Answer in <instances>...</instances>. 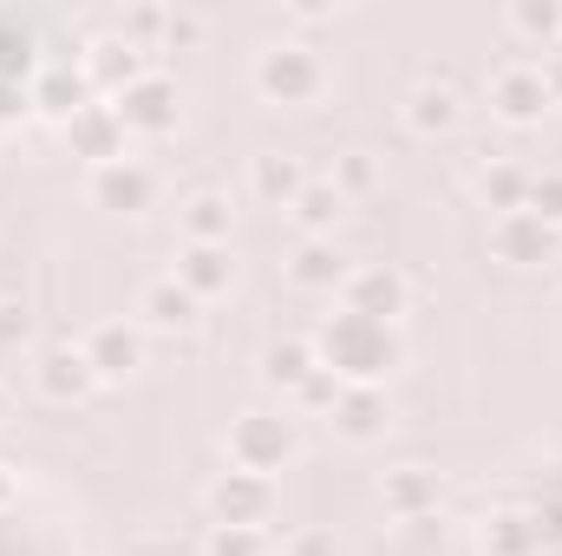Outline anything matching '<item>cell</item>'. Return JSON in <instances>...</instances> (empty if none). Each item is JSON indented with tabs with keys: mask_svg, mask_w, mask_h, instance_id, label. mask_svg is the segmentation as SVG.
Returning a JSON list of instances; mask_svg holds the SVG:
<instances>
[{
	"mask_svg": "<svg viewBox=\"0 0 562 556\" xmlns=\"http://www.w3.org/2000/svg\"><path fill=\"white\" fill-rule=\"evenodd\" d=\"M164 20H170V13H157V7H138V13H125V26H119V33H125V40H132V46L144 53V40H164Z\"/></svg>",
	"mask_w": 562,
	"mask_h": 556,
	"instance_id": "32",
	"label": "cell"
},
{
	"mask_svg": "<svg viewBox=\"0 0 562 556\" xmlns=\"http://www.w3.org/2000/svg\"><path fill=\"white\" fill-rule=\"evenodd\" d=\"M314 367H321L314 341H276V347L262 354V380H269V387H281L288 400H294V393L307 387V374H314Z\"/></svg>",
	"mask_w": 562,
	"mask_h": 556,
	"instance_id": "23",
	"label": "cell"
},
{
	"mask_svg": "<svg viewBox=\"0 0 562 556\" xmlns=\"http://www.w3.org/2000/svg\"><path fill=\"white\" fill-rule=\"evenodd\" d=\"M288 556H340V551H334V537H327V531H301V537L288 544Z\"/></svg>",
	"mask_w": 562,
	"mask_h": 556,
	"instance_id": "35",
	"label": "cell"
},
{
	"mask_svg": "<svg viewBox=\"0 0 562 556\" xmlns=\"http://www.w3.org/2000/svg\"><path fill=\"white\" fill-rule=\"evenodd\" d=\"M0 425H7V387H0Z\"/></svg>",
	"mask_w": 562,
	"mask_h": 556,
	"instance_id": "39",
	"label": "cell"
},
{
	"mask_svg": "<svg viewBox=\"0 0 562 556\" xmlns=\"http://www.w3.org/2000/svg\"><path fill=\"white\" fill-rule=\"evenodd\" d=\"M347 216V197L327 184V177H307V190L294 197V223L307 230V236H321V243H334V223Z\"/></svg>",
	"mask_w": 562,
	"mask_h": 556,
	"instance_id": "22",
	"label": "cell"
},
{
	"mask_svg": "<svg viewBox=\"0 0 562 556\" xmlns=\"http://www.w3.org/2000/svg\"><path fill=\"white\" fill-rule=\"evenodd\" d=\"M294 452H301V432H294L288 413H236V425H229V465H236V471L269 478V471H281Z\"/></svg>",
	"mask_w": 562,
	"mask_h": 556,
	"instance_id": "3",
	"label": "cell"
},
{
	"mask_svg": "<svg viewBox=\"0 0 562 556\" xmlns=\"http://www.w3.org/2000/svg\"><path fill=\"white\" fill-rule=\"evenodd\" d=\"M86 360H92L99 380H132L144 367V327H132V321H99L86 334Z\"/></svg>",
	"mask_w": 562,
	"mask_h": 556,
	"instance_id": "11",
	"label": "cell"
},
{
	"mask_svg": "<svg viewBox=\"0 0 562 556\" xmlns=\"http://www.w3.org/2000/svg\"><path fill=\"white\" fill-rule=\"evenodd\" d=\"M256 92L269 105H314L327 92V66L314 46H294V40H276L262 59H256Z\"/></svg>",
	"mask_w": 562,
	"mask_h": 556,
	"instance_id": "2",
	"label": "cell"
},
{
	"mask_svg": "<svg viewBox=\"0 0 562 556\" xmlns=\"http://www.w3.org/2000/svg\"><path fill=\"white\" fill-rule=\"evenodd\" d=\"M491 249H497V263H510V269H543V263L562 256V230H550V223L530 216V210H510V216L491 223Z\"/></svg>",
	"mask_w": 562,
	"mask_h": 556,
	"instance_id": "5",
	"label": "cell"
},
{
	"mask_svg": "<svg viewBox=\"0 0 562 556\" xmlns=\"http://www.w3.org/2000/svg\"><path fill=\"white\" fill-rule=\"evenodd\" d=\"M7 511H13V471L0 465V518H7Z\"/></svg>",
	"mask_w": 562,
	"mask_h": 556,
	"instance_id": "38",
	"label": "cell"
},
{
	"mask_svg": "<svg viewBox=\"0 0 562 556\" xmlns=\"http://www.w3.org/2000/svg\"><path fill=\"white\" fill-rule=\"evenodd\" d=\"M477 197H484L497 216H510V210H524V203H530V170H524V164H510V157H497V164H484Z\"/></svg>",
	"mask_w": 562,
	"mask_h": 556,
	"instance_id": "24",
	"label": "cell"
},
{
	"mask_svg": "<svg viewBox=\"0 0 562 556\" xmlns=\"http://www.w3.org/2000/svg\"><path fill=\"white\" fill-rule=\"evenodd\" d=\"M196 308H203V301H196L183 281L164 276L138 294V327H150V334H190V327H196Z\"/></svg>",
	"mask_w": 562,
	"mask_h": 556,
	"instance_id": "15",
	"label": "cell"
},
{
	"mask_svg": "<svg viewBox=\"0 0 562 556\" xmlns=\"http://www.w3.org/2000/svg\"><path fill=\"white\" fill-rule=\"evenodd\" d=\"M210 511H216V524H243V531H262L269 524V511H276V485L269 478H256V471H223L216 478V491H210Z\"/></svg>",
	"mask_w": 562,
	"mask_h": 556,
	"instance_id": "6",
	"label": "cell"
},
{
	"mask_svg": "<svg viewBox=\"0 0 562 556\" xmlns=\"http://www.w3.org/2000/svg\"><path fill=\"white\" fill-rule=\"evenodd\" d=\"M334 400H340V380H334L327 367H314V374H307V387L294 393V407H307V413H334Z\"/></svg>",
	"mask_w": 562,
	"mask_h": 556,
	"instance_id": "31",
	"label": "cell"
},
{
	"mask_svg": "<svg viewBox=\"0 0 562 556\" xmlns=\"http://www.w3.org/2000/svg\"><path fill=\"white\" fill-rule=\"evenodd\" d=\"M150 197H157V177H150V164H138V157H119V164L92 170V203L99 210L138 216V210H150Z\"/></svg>",
	"mask_w": 562,
	"mask_h": 556,
	"instance_id": "12",
	"label": "cell"
},
{
	"mask_svg": "<svg viewBox=\"0 0 562 556\" xmlns=\"http://www.w3.org/2000/svg\"><path fill=\"white\" fill-rule=\"evenodd\" d=\"M288 276H294V288H314V294H327V288H340V281H347V256H340L334 243H321V236H307V243L294 249V263H288Z\"/></svg>",
	"mask_w": 562,
	"mask_h": 556,
	"instance_id": "21",
	"label": "cell"
},
{
	"mask_svg": "<svg viewBox=\"0 0 562 556\" xmlns=\"http://www.w3.org/2000/svg\"><path fill=\"white\" fill-rule=\"evenodd\" d=\"M164 40H170V46H196V40H203V20H196V13H170V20H164Z\"/></svg>",
	"mask_w": 562,
	"mask_h": 556,
	"instance_id": "34",
	"label": "cell"
},
{
	"mask_svg": "<svg viewBox=\"0 0 562 556\" xmlns=\"http://www.w3.org/2000/svg\"><path fill=\"white\" fill-rule=\"evenodd\" d=\"M510 26L524 40H562V7L557 0H517L510 7Z\"/></svg>",
	"mask_w": 562,
	"mask_h": 556,
	"instance_id": "27",
	"label": "cell"
},
{
	"mask_svg": "<svg viewBox=\"0 0 562 556\" xmlns=\"http://www.w3.org/2000/svg\"><path fill=\"white\" fill-rule=\"evenodd\" d=\"M380 498H386V511H393V518H406V524H425V518L438 511L445 485H438V471H425V465H400V471H386Z\"/></svg>",
	"mask_w": 562,
	"mask_h": 556,
	"instance_id": "16",
	"label": "cell"
},
{
	"mask_svg": "<svg viewBox=\"0 0 562 556\" xmlns=\"http://www.w3.org/2000/svg\"><path fill=\"white\" fill-rule=\"evenodd\" d=\"M537 73H543V86H550V105H562V40L543 53V66H537Z\"/></svg>",
	"mask_w": 562,
	"mask_h": 556,
	"instance_id": "36",
	"label": "cell"
},
{
	"mask_svg": "<svg viewBox=\"0 0 562 556\" xmlns=\"http://www.w3.org/2000/svg\"><path fill=\"white\" fill-rule=\"evenodd\" d=\"M530 216H543L550 230H562V177L557 170H543V177H530V203H524Z\"/></svg>",
	"mask_w": 562,
	"mask_h": 556,
	"instance_id": "30",
	"label": "cell"
},
{
	"mask_svg": "<svg viewBox=\"0 0 562 556\" xmlns=\"http://www.w3.org/2000/svg\"><path fill=\"white\" fill-rule=\"evenodd\" d=\"M26 112H33V86L26 79H0V125H13Z\"/></svg>",
	"mask_w": 562,
	"mask_h": 556,
	"instance_id": "33",
	"label": "cell"
},
{
	"mask_svg": "<svg viewBox=\"0 0 562 556\" xmlns=\"http://www.w3.org/2000/svg\"><path fill=\"white\" fill-rule=\"evenodd\" d=\"M79 105H92V86H86L79 66H46V73H33V112H46V119L66 125Z\"/></svg>",
	"mask_w": 562,
	"mask_h": 556,
	"instance_id": "18",
	"label": "cell"
},
{
	"mask_svg": "<svg viewBox=\"0 0 562 556\" xmlns=\"http://www.w3.org/2000/svg\"><path fill=\"white\" fill-rule=\"evenodd\" d=\"M314 354H321V367H327L340 387H380V380L400 367V341H393V327H386V321H367V314H347V308L327 314Z\"/></svg>",
	"mask_w": 562,
	"mask_h": 556,
	"instance_id": "1",
	"label": "cell"
},
{
	"mask_svg": "<svg viewBox=\"0 0 562 556\" xmlns=\"http://www.w3.org/2000/svg\"><path fill=\"white\" fill-rule=\"evenodd\" d=\"M491 112H497L504 125H537V119L550 112L543 73H537V66H504V73L491 79Z\"/></svg>",
	"mask_w": 562,
	"mask_h": 556,
	"instance_id": "10",
	"label": "cell"
},
{
	"mask_svg": "<svg viewBox=\"0 0 562 556\" xmlns=\"http://www.w3.org/2000/svg\"><path fill=\"white\" fill-rule=\"evenodd\" d=\"M334 432L347 438V445H373L386 425H393V407H386V387H340V400H334Z\"/></svg>",
	"mask_w": 562,
	"mask_h": 556,
	"instance_id": "13",
	"label": "cell"
},
{
	"mask_svg": "<svg viewBox=\"0 0 562 556\" xmlns=\"http://www.w3.org/2000/svg\"><path fill=\"white\" fill-rule=\"evenodd\" d=\"M183 236L190 243H229V197H216V190L190 197L183 203Z\"/></svg>",
	"mask_w": 562,
	"mask_h": 556,
	"instance_id": "26",
	"label": "cell"
},
{
	"mask_svg": "<svg viewBox=\"0 0 562 556\" xmlns=\"http://www.w3.org/2000/svg\"><path fill=\"white\" fill-rule=\"evenodd\" d=\"M125 138H132V132H125V125H119V112H112V105H99V99H92V105H79V112L66 119V144H72V157H86L92 170L119 164V157H125Z\"/></svg>",
	"mask_w": 562,
	"mask_h": 556,
	"instance_id": "8",
	"label": "cell"
},
{
	"mask_svg": "<svg viewBox=\"0 0 562 556\" xmlns=\"http://www.w3.org/2000/svg\"><path fill=\"white\" fill-rule=\"evenodd\" d=\"M99 387V374H92V360H86V347H53V354H40V393L46 400H86Z\"/></svg>",
	"mask_w": 562,
	"mask_h": 556,
	"instance_id": "17",
	"label": "cell"
},
{
	"mask_svg": "<svg viewBox=\"0 0 562 556\" xmlns=\"http://www.w3.org/2000/svg\"><path fill=\"white\" fill-rule=\"evenodd\" d=\"M406 125H413L419 138L451 132V125H458V92H451V86H419V92L406 99Z\"/></svg>",
	"mask_w": 562,
	"mask_h": 556,
	"instance_id": "25",
	"label": "cell"
},
{
	"mask_svg": "<svg viewBox=\"0 0 562 556\" xmlns=\"http://www.w3.org/2000/svg\"><path fill=\"white\" fill-rule=\"evenodd\" d=\"M79 73H86V86H92V92L119 99L132 79H144V73H150V66H144V53L132 46V40H125V33H105V40H92V46H86Z\"/></svg>",
	"mask_w": 562,
	"mask_h": 556,
	"instance_id": "9",
	"label": "cell"
},
{
	"mask_svg": "<svg viewBox=\"0 0 562 556\" xmlns=\"http://www.w3.org/2000/svg\"><path fill=\"white\" fill-rule=\"evenodd\" d=\"M20 334H26V321H13V308H0V367H7V354H13Z\"/></svg>",
	"mask_w": 562,
	"mask_h": 556,
	"instance_id": "37",
	"label": "cell"
},
{
	"mask_svg": "<svg viewBox=\"0 0 562 556\" xmlns=\"http://www.w3.org/2000/svg\"><path fill=\"white\" fill-rule=\"evenodd\" d=\"M177 281H183L196 301L229 294V288H236V256H229V243H183V256H177Z\"/></svg>",
	"mask_w": 562,
	"mask_h": 556,
	"instance_id": "14",
	"label": "cell"
},
{
	"mask_svg": "<svg viewBox=\"0 0 562 556\" xmlns=\"http://www.w3.org/2000/svg\"><path fill=\"white\" fill-rule=\"evenodd\" d=\"M537 537H543V518H530V511H491L484 531H477L484 556H530Z\"/></svg>",
	"mask_w": 562,
	"mask_h": 556,
	"instance_id": "20",
	"label": "cell"
},
{
	"mask_svg": "<svg viewBox=\"0 0 562 556\" xmlns=\"http://www.w3.org/2000/svg\"><path fill=\"white\" fill-rule=\"evenodd\" d=\"M327 184H334L340 197H360V190H373V184H380V170H373V157H367V151H347V157L334 164V177H327Z\"/></svg>",
	"mask_w": 562,
	"mask_h": 556,
	"instance_id": "29",
	"label": "cell"
},
{
	"mask_svg": "<svg viewBox=\"0 0 562 556\" xmlns=\"http://www.w3.org/2000/svg\"><path fill=\"white\" fill-rule=\"evenodd\" d=\"M340 308L393 327V314H406V281H400V269H386V263H373V269H347V281H340Z\"/></svg>",
	"mask_w": 562,
	"mask_h": 556,
	"instance_id": "7",
	"label": "cell"
},
{
	"mask_svg": "<svg viewBox=\"0 0 562 556\" xmlns=\"http://www.w3.org/2000/svg\"><path fill=\"white\" fill-rule=\"evenodd\" d=\"M112 112H119V125L125 132H138V138H164V132H177V119H183V99H177V79H164V73H144L132 79L119 99H105Z\"/></svg>",
	"mask_w": 562,
	"mask_h": 556,
	"instance_id": "4",
	"label": "cell"
},
{
	"mask_svg": "<svg viewBox=\"0 0 562 556\" xmlns=\"http://www.w3.org/2000/svg\"><path fill=\"white\" fill-rule=\"evenodd\" d=\"M249 190H256L262 203H281V210H294V197L307 190V170H301V157L262 151V157L249 164Z\"/></svg>",
	"mask_w": 562,
	"mask_h": 556,
	"instance_id": "19",
	"label": "cell"
},
{
	"mask_svg": "<svg viewBox=\"0 0 562 556\" xmlns=\"http://www.w3.org/2000/svg\"><path fill=\"white\" fill-rule=\"evenodd\" d=\"M203 556H269V544H262V531L216 524V531H210V544H203Z\"/></svg>",
	"mask_w": 562,
	"mask_h": 556,
	"instance_id": "28",
	"label": "cell"
}]
</instances>
